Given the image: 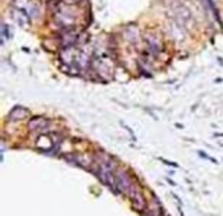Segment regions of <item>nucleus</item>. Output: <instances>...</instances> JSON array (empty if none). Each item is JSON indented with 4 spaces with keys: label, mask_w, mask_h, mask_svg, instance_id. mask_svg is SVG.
<instances>
[{
    "label": "nucleus",
    "mask_w": 223,
    "mask_h": 216,
    "mask_svg": "<svg viewBox=\"0 0 223 216\" xmlns=\"http://www.w3.org/2000/svg\"><path fill=\"white\" fill-rule=\"evenodd\" d=\"M165 213L164 212V209H162V206H161V202L153 196V199H151V202H148L147 204V207H145V210L142 212V216H162Z\"/></svg>",
    "instance_id": "nucleus-1"
},
{
    "label": "nucleus",
    "mask_w": 223,
    "mask_h": 216,
    "mask_svg": "<svg viewBox=\"0 0 223 216\" xmlns=\"http://www.w3.org/2000/svg\"><path fill=\"white\" fill-rule=\"evenodd\" d=\"M28 129L31 132H37V133H42L49 130V121L43 118V117H37V118H32L28 124Z\"/></svg>",
    "instance_id": "nucleus-2"
},
{
    "label": "nucleus",
    "mask_w": 223,
    "mask_h": 216,
    "mask_svg": "<svg viewBox=\"0 0 223 216\" xmlns=\"http://www.w3.org/2000/svg\"><path fill=\"white\" fill-rule=\"evenodd\" d=\"M28 115V110L26 109H23V107H14L12 110H11V114H9V118H12V120H23L25 117Z\"/></svg>",
    "instance_id": "nucleus-3"
},
{
    "label": "nucleus",
    "mask_w": 223,
    "mask_h": 216,
    "mask_svg": "<svg viewBox=\"0 0 223 216\" xmlns=\"http://www.w3.org/2000/svg\"><path fill=\"white\" fill-rule=\"evenodd\" d=\"M162 216H168V215H167V213H164V215H162Z\"/></svg>",
    "instance_id": "nucleus-4"
}]
</instances>
